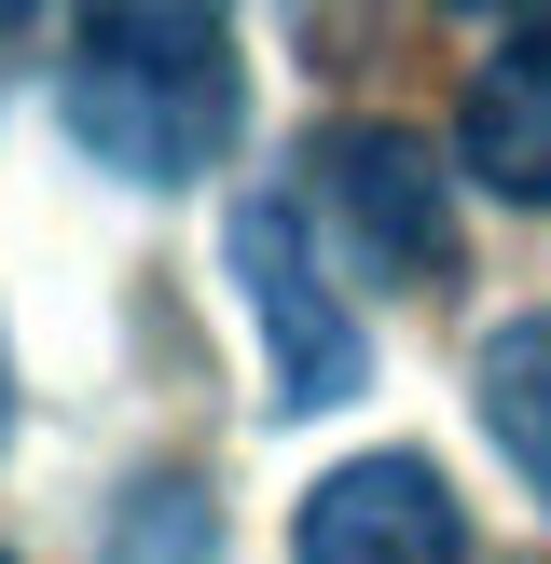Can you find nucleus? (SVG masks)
<instances>
[{
  "mask_svg": "<svg viewBox=\"0 0 551 564\" xmlns=\"http://www.w3.org/2000/svg\"><path fill=\"white\" fill-rule=\"evenodd\" d=\"M55 110H69V138L110 165V180L180 193V180H207V165L235 152L248 69H235V42H220V28H193V42H180V28H83Z\"/></svg>",
  "mask_w": 551,
  "mask_h": 564,
  "instance_id": "nucleus-1",
  "label": "nucleus"
},
{
  "mask_svg": "<svg viewBox=\"0 0 551 564\" xmlns=\"http://www.w3.org/2000/svg\"><path fill=\"white\" fill-rule=\"evenodd\" d=\"M220 262H235V290H248L276 413H345L358 386H372V345H358V317H345V262H331V235H317L303 193H248V207L220 220Z\"/></svg>",
  "mask_w": 551,
  "mask_h": 564,
  "instance_id": "nucleus-2",
  "label": "nucleus"
},
{
  "mask_svg": "<svg viewBox=\"0 0 551 564\" xmlns=\"http://www.w3.org/2000/svg\"><path fill=\"white\" fill-rule=\"evenodd\" d=\"M303 207H317L331 262L358 290H428L455 275V207H441V152L400 124H331L303 152Z\"/></svg>",
  "mask_w": 551,
  "mask_h": 564,
  "instance_id": "nucleus-3",
  "label": "nucleus"
},
{
  "mask_svg": "<svg viewBox=\"0 0 551 564\" xmlns=\"http://www.w3.org/2000/svg\"><path fill=\"white\" fill-rule=\"evenodd\" d=\"M290 564H468V510L428 455L372 441V455L317 468L290 510Z\"/></svg>",
  "mask_w": 551,
  "mask_h": 564,
  "instance_id": "nucleus-4",
  "label": "nucleus"
},
{
  "mask_svg": "<svg viewBox=\"0 0 551 564\" xmlns=\"http://www.w3.org/2000/svg\"><path fill=\"white\" fill-rule=\"evenodd\" d=\"M455 152L496 207H551V0H523L496 28V55L455 97Z\"/></svg>",
  "mask_w": 551,
  "mask_h": 564,
  "instance_id": "nucleus-5",
  "label": "nucleus"
},
{
  "mask_svg": "<svg viewBox=\"0 0 551 564\" xmlns=\"http://www.w3.org/2000/svg\"><path fill=\"white\" fill-rule=\"evenodd\" d=\"M468 400H483V427H496V455H510V482L551 510V303L483 330V358H468Z\"/></svg>",
  "mask_w": 551,
  "mask_h": 564,
  "instance_id": "nucleus-6",
  "label": "nucleus"
},
{
  "mask_svg": "<svg viewBox=\"0 0 551 564\" xmlns=\"http://www.w3.org/2000/svg\"><path fill=\"white\" fill-rule=\"evenodd\" d=\"M69 28H235V0H69Z\"/></svg>",
  "mask_w": 551,
  "mask_h": 564,
  "instance_id": "nucleus-7",
  "label": "nucleus"
},
{
  "mask_svg": "<svg viewBox=\"0 0 551 564\" xmlns=\"http://www.w3.org/2000/svg\"><path fill=\"white\" fill-rule=\"evenodd\" d=\"M0 427H14V358H0Z\"/></svg>",
  "mask_w": 551,
  "mask_h": 564,
  "instance_id": "nucleus-8",
  "label": "nucleus"
},
{
  "mask_svg": "<svg viewBox=\"0 0 551 564\" xmlns=\"http://www.w3.org/2000/svg\"><path fill=\"white\" fill-rule=\"evenodd\" d=\"M14 14H42V0H0V28H14Z\"/></svg>",
  "mask_w": 551,
  "mask_h": 564,
  "instance_id": "nucleus-9",
  "label": "nucleus"
},
{
  "mask_svg": "<svg viewBox=\"0 0 551 564\" xmlns=\"http://www.w3.org/2000/svg\"><path fill=\"white\" fill-rule=\"evenodd\" d=\"M0 564H14V551H0Z\"/></svg>",
  "mask_w": 551,
  "mask_h": 564,
  "instance_id": "nucleus-10",
  "label": "nucleus"
},
{
  "mask_svg": "<svg viewBox=\"0 0 551 564\" xmlns=\"http://www.w3.org/2000/svg\"><path fill=\"white\" fill-rule=\"evenodd\" d=\"M455 14H468V0H455Z\"/></svg>",
  "mask_w": 551,
  "mask_h": 564,
  "instance_id": "nucleus-11",
  "label": "nucleus"
}]
</instances>
